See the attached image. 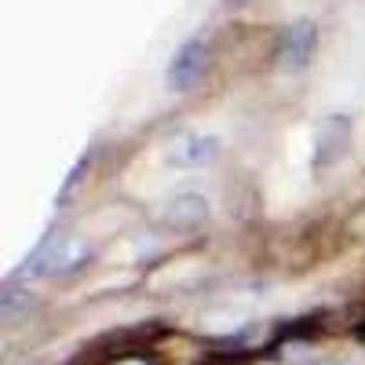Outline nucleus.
<instances>
[{"mask_svg":"<svg viewBox=\"0 0 365 365\" xmlns=\"http://www.w3.org/2000/svg\"><path fill=\"white\" fill-rule=\"evenodd\" d=\"M314 48H318V29H314V22H292V26L282 29L274 58H278V66H282L285 73H299V70L311 66Z\"/></svg>","mask_w":365,"mask_h":365,"instance_id":"f257e3e1","label":"nucleus"},{"mask_svg":"<svg viewBox=\"0 0 365 365\" xmlns=\"http://www.w3.org/2000/svg\"><path fill=\"white\" fill-rule=\"evenodd\" d=\"M205 66H208V44H205L201 37H190L187 44L172 55V63H168V70H165L168 91H190V88L201 81Z\"/></svg>","mask_w":365,"mask_h":365,"instance_id":"f03ea898","label":"nucleus"},{"mask_svg":"<svg viewBox=\"0 0 365 365\" xmlns=\"http://www.w3.org/2000/svg\"><path fill=\"white\" fill-rule=\"evenodd\" d=\"M220 158V139L216 135H201V132H179L165 146V161L175 168H201L208 161Z\"/></svg>","mask_w":365,"mask_h":365,"instance_id":"7ed1b4c3","label":"nucleus"},{"mask_svg":"<svg viewBox=\"0 0 365 365\" xmlns=\"http://www.w3.org/2000/svg\"><path fill=\"white\" fill-rule=\"evenodd\" d=\"M351 139V125H347V117H329L322 120V132H318V158L314 165H332L340 154H344V146Z\"/></svg>","mask_w":365,"mask_h":365,"instance_id":"20e7f679","label":"nucleus"},{"mask_svg":"<svg viewBox=\"0 0 365 365\" xmlns=\"http://www.w3.org/2000/svg\"><path fill=\"white\" fill-rule=\"evenodd\" d=\"M201 220H208V201L201 194H179L165 208V223L168 227H197Z\"/></svg>","mask_w":365,"mask_h":365,"instance_id":"39448f33","label":"nucleus"},{"mask_svg":"<svg viewBox=\"0 0 365 365\" xmlns=\"http://www.w3.org/2000/svg\"><path fill=\"white\" fill-rule=\"evenodd\" d=\"M84 168H88V158H81V161L70 168V175H66V182H63V190H58V201H66V197H70V190L77 187V179H81V172H84Z\"/></svg>","mask_w":365,"mask_h":365,"instance_id":"423d86ee","label":"nucleus"},{"mask_svg":"<svg viewBox=\"0 0 365 365\" xmlns=\"http://www.w3.org/2000/svg\"><path fill=\"white\" fill-rule=\"evenodd\" d=\"M230 4H249V0H230Z\"/></svg>","mask_w":365,"mask_h":365,"instance_id":"0eeeda50","label":"nucleus"}]
</instances>
